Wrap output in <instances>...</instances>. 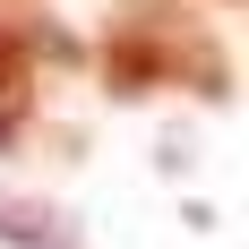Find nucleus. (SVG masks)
Here are the masks:
<instances>
[{
    "instance_id": "f257e3e1",
    "label": "nucleus",
    "mask_w": 249,
    "mask_h": 249,
    "mask_svg": "<svg viewBox=\"0 0 249 249\" xmlns=\"http://www.w3.org/2000/svg\"><path fill=\"white\" fill-rule=\"evenodd\" d=\"M180 60L198 77V95H224V52L206 43L198 26H172V9H146V0H129L121 26H112V43H103V69L121 95H146V86H180Z\"/></svg>"
},
{
    "instance_id": "f03ea898",
    "label": "nucleus",
    "mask_w": 249,
    "mask_h": 249,
    "mask_svg": "<svg viewBox=\"0 0 249 249\" xmlns=\"http://www.w3.org/2000/svg\"><path fill=\"white\" fill-rule=\"evenodd\" d=\"M26 112H35V43L9 18V0H0V146L26 129Z\"/></svg>"
},
{
    "instance_id": "7ed1b4c3",
    "label": "nucleus",
    "mask_w": 249,
    "mask_h": 249,
    "mask_svg": "<svg viewBox=\"0 0 249 249\" xmlns=\"http://www.w3.org/2000/svg\"><path fill=\"white\" fill-rule=\"evenodd\" d=\"M0 232H9V241H26V249H77L69 232H60V215H52V206H35V198H0Z\"/></svg>"
}]
</instances>
